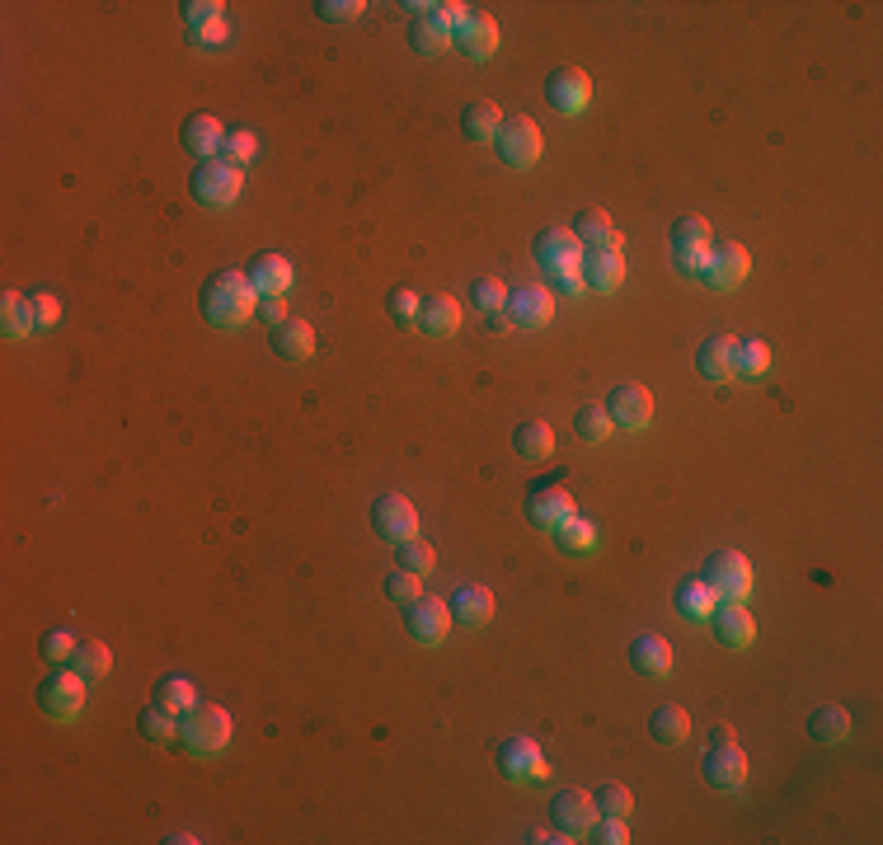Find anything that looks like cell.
<instances>
[{
    "mask_svg": "<svg viewBox=\"0 0 883 845\" xmlns=\"http://www.w3.org/2000/svg\"><path fill=\"white\" fill-rule=\"evenodd\" d=\"M198 310H203V320H207L211 329H240L244 320H254L259 292H254V282L244 277V273L221 268V273H211V277L203 282Z\"/></svg>",
    "mask_w": 883,
    "mask_h": 845,
    "instance_id": "obj_1",
    "label": "cell"
},
{
    "mask_svg": "<svg viewBox=\"0 0 883 845\" xmlns=\"http://www.w3.org/2000/svg\"><path fill=\"white\" fill-rule=\"evenodd\" d=\"M700 775H705V784L710 789H719V794H738V789L748 784V751L733 737L729 724L710 728V747H705V756H700Z\"/></svg>",
    "mask_w": 883,
    "mask_h": 845,
    "instance_id": "obj_2",
    "label": "cell"
},
{
    "mask_svg": "<svg viewBox=\"0 0 883 845\" xmlns=\"http://www.w3.org/2000/svg\"><path fill=\"white\" fill-rule=\"evenodd\" d=\"M226 743H231V714L221 710V704H193L188 714H179V747L188 756H198V761H207V756L226 751Z\"/></svg>",
    "mask_w": 883,
    "mask_h": 845,
    "instance_id": "obj_3",
    "label": "cell"
},
{
    "mask_svg": "<svg viewBox=\"0 0 883 845\" xmlns=\"http://www.w3.org/2000/svg\"><path fill=\"white\" fill-rule=\"evenodd\" d=\"M696 578L719 596V602H748V592H752V559L743 550H715V555H705Z\"/></svg>",
    "mask_w": 883,
    "mask_h": 845,
    "instance_id": "obj_4",
    "label": "cell"
},
{
    "mask_svg": "<svg viewBox=\"0 0 883 845\" xmlns=\"http://www.w3.org/2000/svg\"><path fill=\"white\" fill-rule=\"evenodd\" d=\"M710 244L715 231L705 217H677L673 221V235H667V250H673V263L682 277H705V263H710Z\"/></svg>",
    "mask_w": 883,
    "mask_h": 845,
    "instance_id": "obj_5",
    "label": "cell"
},
{
    "mask_svg": "<svg viewBox=\"0 0 883 845\" xmlns=\"http://www.w3.org/2000/svg\"><path fill=\"white\" fill-rule=\"evenodd\" d=\"M39 710L52 724H76V714L85 710V677L76 667H52L39 681Z\"/></svg>",
    "mask_w": 883,
    "mask_h": 845,
    "instance_id": "obj_6",
    "label": "cell"
},
{
    "mask_svg": "<svg viewBox=\"0 0 883 845\" xmlns=\"http://www.w3.org/2000/svg\"><path fill=\"white\" fill-rule=\"evenodd\" d=\"M240 188H244V174L221 161H198L188 174V193L198 207H231L240 198Z\"/></svg>",
    "mask_w": 883,
    "mask_h": 845,
    "instance_id": "obj_7",
    "label": "cell"
},
{
    "mask_svg": "<svg viewBox=\"0 0 883 845\" xmlns=\"http://www.w3.org/2000/svg\"><path fill=\"white\" fill-rule=\"evenodd\" d=\"M569 517H574V498H569V489H564L559 480H541V484L526 489V522H532L536 531L555 536Z\"/></svg>",
    "mask_w": 883,
    "mask_h": 845,
    "instance_id": "obj_8",
    "label": "cell"
},
{
    "mask_svg": "<svg viewBox=\"0 0 883 845\" xmlns=\"http://www.w3.org/2000/svg\"><path fill=\"white\" fill-rule=\"evenodd\" d=\"M493 146H499V161L512 169H532L541 161V128L532 118H503V128L493 132Z\"/></svg>",
    "mask_w": 883,
    "mask_h": 845,
    "instance_id": "obj_9",
    "label": "cell"
},
{
    "mask_svg": "<svg viewBox=\"0 0 883 845\" xmlns=\"http://www.w3.org/2000/svg\"><path fill=\"white\" fill-rule=\"evenodd\" d=\"M748 273H752V254L743 250V244L738 240H715L700 282H710L715 292H733V287H743L748 282Z\"/></svg>",
    "mask_w": 883,
    "mask_h": 845,
    "instance_id": "obj_10",
    "label": "cell"
},
{
    "mask_svg": "<svg viewBox=\"0 0 883 845\" xmlns=\"http://www.w3.org/2000/svg\"><path fill=\"white\" fill-rule=\"evenodd\" d=\"M588 99H592L588 70H578V66H555L550 76H545V103H550L555 113L574 118V113L588 109Z\"/></svg>",
    "mask_w": 883,
    "mask_h": 845,
    "instance_id": "obj_11",
    "label": "cell"
},
{
    "mask_svg": "<svg viewBox=\"0 0 883 845\" xmlns=\"http://www.w3.org/2000/svg\"><path fill=\"white\" fill-rule=\"evenodd\" d=\"M404 629L418 648H437L451 634V606H442L437 596H418V602L404 606Z\"/></svg>",
    "mask_w": 883,
    "mask_h": 845,
    "instance_id": "obj_12",
    "label": "cell"
},
{
    "mask_svg": "<svg viewBox=\"0 0 883 845\" xmlns=\"http://www.w3.org/2000/svg\"><path fill=\"white\" fill-rule=\"evenodd\" d=\"M582 282H588L592 292H615L625 282V250H621V235L607 240V244H592V250H582Z\"/></svg>",
    "mask_w": 883,
    "mask_h": 845,
    "instance_id": "obj_13",
    "label": "cell"
},
{
    "mask_svg": "<svg viewBox=\"0 0 883 845\" xmlns=\"http://www.w3.org/2000/svg\"><path fill=\"white\" fill-rule=\"evenodd\" d=\"M550 822H555V832H559L564 841L588 836V832H592V822H597V803H592V794H582V789H559V794L550 799Z\"/></svg>",
    "mask_w": 883,
    "mask_h": 845,
    "instance_id": "obj_14",
    "label": "cell"
},
{
    "mask_svg": "<svg viewBox=\"0 0 883 845\" xmlns=\"http://www.w3.org/2000/svg\"><path fill=\"white\" fill-rule=\"evenodd\" d=\"M372 526H377L381 540L404 545V540L418 536V513H414L410 498H400V493H381V498L372 503Z\"/></svg>",
    "mask_w": 883,
    "mask_h": 845,
    "instance_id": "obj_15",
    "label": "cell"
},
{
    "mask_svg": "<svg viewBox=\"0 0 883 845\" xmlns=\"http://www.w3.org/2000/svg\"><path fill=\"white\" fill-rule=\"evenodd\" d=\"M532 254L541 263V273L564 277V273H578L582 268V244L574 240V231H541Z\"/></svg>",
    "mask_w": 883,
    "mask_h": 845,
    "instance_id": "obj_16",
    "label": "cell"
},
{
    "mask_svg": "<svg viewBox=\"0 0 883 845\" xmlns=\"http://www.w3.org/2000/svg\"><path fill=\"white\" fill-rule=\"evenodd\" d=\"M607 418H611V428H648V418H653V395L644 391V385H611V395H607Z\"/></svg>",
    "mask_w": 883,
    "mask_h": 845,
    "instance_id": "obj_17",
    "label": "cell"
},
{
    "mask_svg": "<svg viewBox=\"0 0 883 845\" xmlns=\"http://www.w3.org/2000/svg\"><path fill=\"white\" fill-rule=\"evenodd\" d=\"M503 315L517 329H545V325H550V315H555V296L545 292V287H532V282H526V287H512L508 292Z\"/></svg>",
    "mask_w": 883,
    "mask_h": 845,
    "instance_id": "obj_18",
    "label": "cell"
},
{
    "mask_svg": "<svg viewBox=\"0 0 883 845\" xmlns=\"http://www.w3.org/2000/svg\"><path fill=\"white\" fill-rule=\"evenodd\" d=\"M451 43L461 47L470 62H489L493 52H499V24H493V14H484V10H470L466 20L451 29Z\"/></svg>",
    "mask_w": 883,
    "mask_h": 845,
    "instance_id": "obj_19",
    "label": "cell"
},
{
    "mask_svg": "<svg viewBox=\"0 0 883 845\" xmlns=\"http://www.w3.org/2000/svg\"><path fill=\"white\" fill-rule=\"evenodd\" d=\"M710 629H715V639L723 648H733V654H743V648L756 639V625H752L748 602H719L715 615H710Z\"/></svg>",
    "mask_w": 883,
    "mask_h": 845,
    "instance_id": "obj_20",
    "label": "cell"
},
{
    "mask_svg": "<svg viewBox=\"0 0 883 845\" xmlns=\"http://www.w3.org/2000/svg\"><path fill=\"white\" fill-rule=\"evenodd\" d=\"M499 770L503 780H541L545 775V756L532 737H503L499 743Z\"/></svg>",
    "mask_w": 883,
    "mask_h": 845,
    "instance_id": "obj_21",
    "label": "cell"
},
{
    "mask_svg": "<svg viewBox=\"0 0 883 845\" xmlns=\"http://www.w3.org/2000/svg\"><path fill=\"white\" fill-rule=\"evenodd\" d=\"M733 358H738V339L733 333H715V339H705L696 348V372L705 381L723 385V381H733Z\"/></svg>",
    "mask_w": 883,
    "mask_h": 845,
    "instance_id": "obj_22",
    "label": "cell"
},
{
    "mask_svg": "<svg viewBox=\"0 0 883 845\" xmlns=\"http://www.w3.org/2000/svg\"><path fill=\"white\" fill-rule=\"evenodd\" d=\"M244 277L254 282L259 296H287V287H292V263L282 259V254H273V250H263V254L250 259Z\"/></svg>",
    "mask_w": 883,
    "mask_h": 845,
    "instance_id": "obj_23",
    "label": "cell"
},
{
    "mask_svg": "<svg viewBox=\"0 0 883 845\" xmlns=\"http://www.w3.org/2000/svg\"><path fill=\"white\" fill-rule=\"evenodd\" d=\"M269 348L277 352L282 362H306L310 352H315V329H310L306 320H296V315H287L282 325H273Z\"/></svg>",
    "mask_w": 883,
    "mask_h": 845,
    "instance_id": "obj_24",
    "label": "cell"
},
{
    "mask_svg": "<svg viewBox=\"0 0 883 845\" xmlns=\"http://www.w3.org/2000/svg\"><path fill=\"white\" fill-rule=\"evenodd\" d=\"M418 329L428 333V339H451V333L461 329V301H456V296H447V292L428 296V301H423V310H418Z\"/></svg>",
    "mask_w": 883,
    "mask_h": 845,
    "instance_id": "obj_25",
    "label": "cell"
},
{
    "mask_svg": "<svg viewBox=\"0 0 883 845\" xmlns=\"http://www.w3.org/2000/svg\"><path fill=\"white\" fill-rule=\"evenodd\" d=\"M221 141H226V128H221L217 113H193L184 122V151L198 155V161H217Z\"/></svg>",
    "mask_w": 883,
    "mask_h": 845,
    "instance_id": "obj_26",
    "label": "cell"
},
{
    "mask_svg": "<svg viewBox=\"0 0 883 845\" xmlns=\"http://www.w3.org/2000/svg\"><path fill=\"white\" fill-rule=\"evenodd\" d=\"M451 621H456V625H470V629L489 625V621H493V592L480 588V583H466L461 592L451 596Z\"/></svg>",
    "mask_w": 883,
    "mask_h": 845,
    "instance_id": "obj_27",
    "label": "cell"
},
{
    "mask_svg": "<svg viewBox=\"0 0 883 845\" xmlns=\"http://www.w3.org/2000/svg\"><path fill=\"white\" fill-rule=\"evenodd\" d=\"M630 667L640 677H667L673 672V648L658 634H640V639L630 644Z\"/></svg>",
    "mask_w": 883,
    "mask_h": 845,
    "instance_id": "obj_28",
    "label": "cell"
},
{
    "mask_svg": "<svg viewBox=\"0 0 883 845\" xmlns=\"http://www.w3.org/2000/svg\"><path fill=\"white\" fill-rule=\"evenodd\" d=\"M673 606H677V615L682 621H691V625H700V621H710L715 615V606H719V596L700 583V578H682L677 583V592H673Z\"/></svg>",
    "mask_w": 883,
    "mask_h": 845,
    "instance_id": "obj_29",
    "label": "cell"
},
{
    "mask_svg": "<svg viewBox=\"0 0 883 845\" xmlns=\"http://www.w3.org/2000/svg\"><path fill=\"white\" fill-rule=\"evenodd\" d=\"M404 33H410V47L418 52V57H437V52H447V47H451V29L442 24L433 10H428V14H414L410 29H404Z\"/></svg>",
    "mask_w": 883,
    "mask_h": 845,
    "instance_id": "obj_30",
    "label": "cell"
},
{
    "mask_svg": "<svg viewBox=\"0 0 883 845\" xmlns=\"http://www.w3.org/2000/svg\"><path fill=\"white\" fill-rule=\"evenodd\" d=\"M499 128H503V113L493 99H470L461 109V136L466 141H493Z\"/></svg>",
    "mask_w": 883,
    "mask_h": 845,
    "instance_id": "obj_31",
    "label": "cell"
},
{
    "mask_svg": "<svg viewBox=\"0 0 883 845\" xmlns=\"http://www.w3.org/2000/svg\"><path fill=\"white\" fill-rule=\"evenodd\" d=\"M512 451H517V461H550L555 456V432L545 428V422H517V432H512Z\"/></svg>",
    "mask_w": 883,
    "mask_h": 845,
    "instance_id": "obj_32",
    "label": "cell"
},
{
    "mask_svg": "<svg viewBox=\"0 0 883 845\" xmlns=\"http://www.w3.org/2000/svg\"><path fill=\"white\" fill-rule=\"evenodd\" d=\"M648 733H653V743L677 747V743H686V733H691V718H686L682 704H658V710L648 714Z\"/></svg>",
    "mask_w": 883,
    "mask_h": 845,
    "instance_id": "obj_33",
    "label": "cell"
},
{
    "mask_svg": "<svg viewBox=\"0 0 883 845\" xmlns=\"http://www.w3.org/2000/svg\"><path fill=\"white\" fill-rule=\"evenodd\" d=\"M0 329H6L10 343H14V339H29V333L39 329L29 296H20V292H6V296H0Z\"/></svg>",
    "mask_w": 883,
    "mask_h": 845,
    "instance_id": "obj_34",
    "label": "cell"
},
{
    "mask_svg": "<svg viewBox=\"0 0 883 845\" xmlns=\"http://www.w3.org/2000/svg\"><path fill=\"white\" fill-rule=\"evenodd\" d=\"M808 733H814V743H846V733H851V714L841 710V704H818L814 714H808Z\"/></svg>",
    "mask_w": 883,
    "mask_h": 845,
    "instance_id": "obj_35",
    "label": "cell"
},
{
    "mask_svg": "<svg viewBox=\"0 0 883 845\" xmlns=\"http://www.w3.org/2000/svg\"><path fill=\"white\" fill-rule=\"evenodd\" d=\"M574 240L582 244V250H592V244H607V240H615V231H611V217L602 207H578L574 211Z\"/></svg>",
    "mask_w": 883,
    "mask_h": 845,
    "instance_id": "obj_36",
    "label": "cell"
},
{
    "mask_svg": "<svg viewBox=\"0 0 883 845\" xmlns=\"http://www.w3.org/2000/svg\"><path fill=\"white\" fill-rule=\"evenodd\" d=\"M155 704L179 718V714H188L193 704H198V691H193L188 677H161V681H155Z\"/></svg>",
    "mask_w": 883,
    "mask_h": 845,
    "instance_id": "obj_37",
    "label": "cell"
},
{
    "mask_svg": "<svg viewBox=\"0 0 883 845\" xmlns=\"http://www.w3.org/2000/svg\"><path fill=\"white\" fill-rule=\"evenodd\" d=\"M70 667L85 677V681H103L113 672V654L103 648L99 639H80V648H76V658H70Z\"/></svg>",
    "mask_w": 883,
    "mask_h": 845,
    "instance_id": "obj_38",
    "label": "cell"
},
{
    "mask_svg": "<svg viewBox=\"0 0 883 845\" xmlns=\"http://www.w3.org/2000/svg\"><path fill=\"white\" fill-rule=\"evenodd\" d=\"M574 432H578V442L602 447L607 437H611V418H607L602 404H582V409L574 414Z\"/></svg>",
    "mask_w": 883,
    "mask_h": 845,
    "instance_id": "obj_39",
    "label": "cell"
},
{
    "mask_svg": "<svg viewBox=\"0 0 883 845\" xmlns=\"http://www.w3.org/2000/svg\"><path fill=\"white\" fill-rule=\"evenodd\" d=\"M254 155H259V141H254V132H226V141H221V151H217V161L221 165H231V169H250L254 165Z\"/></svg>",
    "mask_w": 883,
    "mask_h": 845,
    "instance_id": "obj_40",
    "label": "cell"
},
{
    "mask_svg": "<svg viewBox=\"0 0 883 845\" xmlns=\"http://www.w3.org/2000/svg\"><path fill=\"white\" fill-rule=\"evenodd\" d=\"M137 733L151 737V743H174V737H179V718L161 710V704H151V710L137 714Z\"/></svg>",
    "mask_w": 883,
    "mask_h": 845,
    "instance_id": "obj_41",
    "label": "cell"
},
{
    "mask_svg": "<svg viewBox=\"0 0 883 845\" xmlns=\"http://www.w3.org/2000/svg\"><path fill=\"white\" fill-rule=\"evenodd\" d=\"M555 545H559V550H569V555H588V550H597V526L582 522V517L574 513V517L555 531Z\"/></svg>",
    "mask_w": 883,
    "mask_h": 845,
    "instance_id": "obj_42",
    "label": "cell"
},
{
    "mask_svg": "<svg viewBox=\"0 0 883 845\" xmlns=\"http://www.w3.org/2000/svg\"><path fill=\"white\" fill-rule=\"evenodd\" d=\"M395 563L400 569H410V573H418V578H428L433 569H437V550L428 540H404V545H395Z\"/></svg>",
    "mask_w": 883,
    "mask_h": 845,
    "instance_id": "obj_43",
    "label": "cell"
},
{
    "mask_svg": "<svg viewBox=\"0 0 883 845\" xmlns=\"http://www.w3.org/2000/svg\"><path fill=\"white\" fill-rule=\"evenodd\" d=\"M592 803H597V817H630V808H634V794L625 784H597L592 789Z\"/></svg>",
    "mask_w": 883,
    "mask_h": 845,
    "instance_id": "obj_44",
    "label": "cell"
},
{
    "mask_svg": "<svg viewBox=\"0 0 883 845\" xmlns=\"http://www.w3.org/2000/svg\"><path fill=\"white\" fill-rule=\"evenodd\" d=\"M771 366V348L762 339H738V358H733V376H762Z\"/></svg>",
    "mask_w": 883,
    "mask_h": 845,
    "instance_id": "obj_45",
    "label": "cell"
},
{
    "mask_svg": "<svg viewBox=\"0 0 883 845\" xmlns=\"http://www.w3.org/2000/svg\"><path fill=\"white\" fill-rule=\"evenodd\" d=\"M76 648H80V639L70 629H47L43 639H39V654L52 662V667H70V658H76Z\"/></svg>",
    "mask_w": 883,
    "mask_h": 845,
    "instance_id": "obj_46",
    "label": "cell"
},
{
    "mask_svg": "<svg viewBox=\"0 0 883 845\" xmlns=\"http://www.w3.org/2000/svg\"><path fill=\"white\" fill-rule=\"evenodd\" d=\"M470 301H475V310L493 315V310L508 306V287H503L499 277H475V282H470Z\"/></svg>",
    "mask_w": 883,
    "mask_h": 845,
    "instance_id": "obj_47",
    "label": "cell"
},
{
    "mask_svg": "<svg viewBox=\"0 0 883 845\" xmlns=\"http://www.w3.org/2000/svg\"><path fill=\"white\" fill-rule=\"evenodd\" d=\"M418 583H423V578L418 573H410V569H395V573H385V596H391V602L404 611V606H410V602H418Z\"/></svg>",
    "mask_w": 883,
    "mask_h": 845,
    "instance_id": "obj_48",
    "label": "cell"
},
{
    "mask_svg": "<svg viewBox=\"0 0 883 845\" xmlns=\"http://www.w3.org/2000/svg\"><path fill=\"white\" fill-rule=\"evenodd\" d=\"M385 310H391V320L395 325H418V310H423V301L410 292V287H391V296H385Z\"/></svg>",
    "mask_w": 883,
    "mask_h": 845,
    "instance_id": "obj_49",
    "label": "cell"
},
{
    "mask_svg": "<svg viewBox=\"0 0 883 845\" xmlns=\"http://www.w3.org/2000/svg\"><path fill=\"white\" fill-rule=\"evenodd\" d=\"M221 0H188V6H184V24H188V33L193 29H207V24H217L221 20Z\"/></svg>",
    "mask_w": 883,
    "mask_h": 845,
    "instance_id": "obj_50",
    "label": "cell"
},
{
    "mask_svg": "<svg viewBox=\"0 0 883 845\" xmlns=\"http://www.w3.org/2000/svg\"><path fill=\"white\" fill-rule=\"evenodd\" d=\"M362 10H367L362 0H320V6H315V14H320V20H334V24H348V20H358Z\"/></svg>",
    "mask_w": 883,
    "mask_h": 845,
    "instance_id": "obj_51",
    "label": "cell"
},
{
    "mask_svg": "<svg viewBox=\"0 0 883 845\" xmlns=\"http://www.w3.org/2000/svg\"><path fill=\"white\" fill-rule=\"evenodd\" d=\"M29 306H33V320H39V329H52V325L62 320V306H57V296H52V292H33Z\"/></svg>",
    "mask_w": 883,
    "mask_h": 845,
    "instance_id": "obj_52",
    "label": "cell"
},
{
    "mask_svg": "<svg viewBox=\"0 0 883 845\" xmlns=\"http://www.w3.org/2000/svg\"><path fill=\"white\" fill-rule=\"evenodd\" d=\"M592 841H602V845L630 841V836H625V817H602V822H592Z\"/></svg>",
    "mask_w": 883,
    "mask_h": 845,
    "instance_id": "obj_53",
    "label": "cell"
},
{
    "mask_svg": "<svg viewBox=\"0 0 883 845\" xmlns=\"http://www.w3.org/2000/svg\"><path fill=\"white\" fill-rule=\"evenodd\" d=\"M226 33H231V29H226V20H217V24H207V29H193L188 39L198 43L203 52H211V47H221V43H226Z\"/></svg>",
    "mask_w": 883,
    "mask_h": 845,
    "instance_id": "obj_54",
    "label": "cell"
},
{
    "mask_svg": "<svg viewBox=\"0 0 883 845\" xmlns=\"http://www.w3.org/2000/svg\"><path fill=\"white\" fill-rule=\"evenodd\" d=\"M259 320L263 325H282V320H287V306H282V296H259Z\"/></svg>",
    "mask_w": 883,
    "mask_h": 845,
    "instance_id": "obj_55",
    "label": "cell"
},
{
    "mask_svg": "<svg viewBox=\"0 0 883 845\" xmlns=\"http://www.w3.org/2000/svg\"><path fill=\"white\" fill-rule=\"evenodd\" d=\"M555 287H559V296H582L588 282H582V273H564V277H555Z\"/></svg>",
    "mask_w": 883,
    "mask_h": 845,
    "instance_id": "obj_56",
    "label": "cell"
},
{
    "mask_svg": "<svg viewBox=\"0 0 883 845\" xmlns=\"http://www.w3.org/2000/svg\"><path fill=\"white\" fill-rule=\"evenodd\" d=\"M508 325H512V320H508V315H503V310H493V315H489V329H493V333H503Z\"/></svg>",
    "mask_w": 883,
    "mask_h": 845,
    "instance_id": "obj_57",
    "label": "cell"
}]
</instances>
